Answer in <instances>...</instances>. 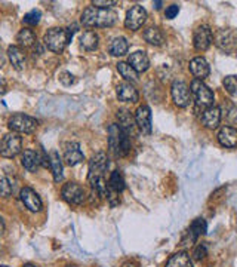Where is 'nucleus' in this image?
Returning <instances> with one entry per match:
<instances>
[{
	"label": "nucleus",
	"mask_w": 237,
	"mask_h": 267,
	"mask_svg": "<svg viewBox=\"0 0 237 267\" xmlns=\"http://www.w3.org/2000/svg\"><path fill=\"white\" fill-rule=\"evenodd\" d=\"M109 168V158L104 152L95 153L89 160V174L88 181L94 190V193L100 195L101 198L107 193V181L104 178V172Z\"/></svg>",
	"instance_id": "obj_1"
},
{
	"label": "nucleus",
	"mask_w": 237,
	"mask_h": 267,
	"mask_svg": "<svg viewBox=\"0 0 237 267\" xmlns=\"http://www.w3.org/2000/svg\"><path fill=\"white\" fill-rule=\"evenodd\" d=\"M116 21H118V13L112 9H98L89 6L82 13V24L85 27L107 28V27H113Z\"/></svg>",
	"instance_id": "obj_2"
},
{
	"label": "nucleus",
	"mask_w": 237,
	"mask_h": 267,
	"mask_svg": "<svg viewBox=\"0 0 237 267\" xmlns=\"http://www.w3.org/2000/svg\"><path fill=\"white\" fill-rule=\"evenodd\" d=\"M109 150L115 158H124L130 152V140L118 123L109 126Z\"/></svg>",
	"instance_id": "obj_3"
},
{
	"label": "nucleus",
	"mask_w": 237,
	"mask_h": 267,
	"mask_svg": "<svg viewBox=\"0 0 237 267\" xmlns=\"http://www.w3.org/2000/svg\"><path fill=\"white\" fill-rule=\"evenodd\" d=\"M71 37H73V31L71 30L62 28V27H54V28H49L45 33L43 43L49 51L61 53L67 48V45L70 43Z\"/></svg>",
	"instance_id": "obj_4"
},
{
	"label": "nucleus",
	"mask_w": 237,
	"mask_h": 267,
	"mask_svg": "<svg viewBox=\"0 0 237 267\" xmlns=\"http://www.w3.org/2000/svg\"><path fill=\"white\" fill-rule=\"evenodd\" d=\"M190 92L196 101V104L199 107H212L215 101V95L212 92V89H209L208 85L203 83V80H191L190 83Z\"/></svg>",
	"instance_id": "obj_5"
},
{
	"label": "nucleus",
	"mask_w": 237,
	"mask_h": 267,
	"mask_svg": "<svg viewBox=\"0 0 237 267\" xmlns=\"http://www.w3.org/2000/svg\"><path fill=\"white\" fill-rule=\"evenodd\" d=\"M7 126L12 129V132H16V134H33L37 129L39 122L31 116L16 113L9 119Z\"/></svg>",
	"instance_id": "obj_6"
},
{
	"label": "nucleus",
	"mask_w": 237,
	"mask_h": 267,
	"mask_svg": "<svg viewBox=\"0 0 237 267\" xmlns=\"http://www.w3.org/2000/svg\"><path fill=\"white\" fill-rule=\"evenodd\" d=\"M61 196L70 205H82L86 199V190L79 183H65L61 189Z\"/></svg>",
	"instance_id": "obj_7"
},
{
	"label": "nucleus",
	"mask_w": 237,
	"mask_h": 267,
	"mask_svg": "<svg viewBox=\"0 0 237 267\" xmlns=\"http://www.w3.org/2000/svg\"><path fill=\"white\" fill-rule=\"evenodd\" d=\"M22 149V138L16 132H10L3 137L0 141V156L6 159H12L16 155H19Z\"/></svg>",
	"instance_id": "obj_8"
},
{
	"label": "nucleus",
	"mask_w": 237,
	"mask_h": 267,
	"mask_svg": "<svg viewBox=\"0 0 237 267\" xmlns=\"http://www.w3.org/2000/svg\"><path fill=\"white\" fill-rule=\"evenodd\" d=\"M147 21V10L139 6V4H133L127 13H126V18H124V27L127 30H132V31H136L139 30Z\"/></svg>",
	"instance_id": "obj_9"
},
{
	"label": "nucleus",
	"mask_w": 237,
	"mask_h": 267,
	"mask_svg": "<svg viewBox=\"0 0 237 267\" xmlns=\"http://www.w3.org/2000/svg\"><path fill=\"white\" fill-rule=\"evenodd\" d=\"M171 95H172V100L178 107L181 108H185V107L190 106L191 103V92H190V88L187 86L185 82L182 80H174L172 86H171Z\"/></svg>",
	"instance_id": "obj_10"
},
{
	"label": "nucleus",
	"mask_w": 237,
	"mask_h": 267,
	"mask_svg": "<svg viewBox=\"0 0 237 267\" xmlns=\"http://www.w3.org/2000/svg\"><path fill=\"white\" fill-rule=\"evenodd\" d=\"M214 42V33L211 27L208 25H200L194 30L193 33V45L197 51H206Z\"/></svg>",
	"instance_id": "obj_11"
},
{
	"label": "nucleus",
	"mask_w": 237,
	"mask_h": 267,
	"mask_svg": "<svg viewBox=\"0 0 237 267\" xmlns=\"http://www.w3.org/2000/svg\"><path fill=\"white\" fill-rule=\"evenodd\" d=\"M19 198L24 204V207L31 211V213H39L42 211L43 208V204H42V199L40 196L31 189V187H24L19 193Z\"/></svg>",
	"instance_id": "obj_12"
},
{
	"label": "nucleus",
	"mask_w": 237,
	"mask_h": 267,
	"mask_svg": "<svg viewBox=\"0 0 237 267\" xmlns=\"http://www.w3.org/2000/svg\"><path fill=\"white\" fill-rule=\"evenodd\" d=\"M208 230V224L203 218H196L191 224H190V229L187 232V235L184 236L182 239V245H193L197 238L200 235H205Z\"/></svg>",
	"instance_id": "obj_13"
},
{
	"label": "nucleus",
	"mask_w": 237,
	"mask_h": 267,
	"mask_svg": "<svg viewBox=\"0 0 237 267\" xmlns=\"http://www.w3.org/2000/svg\"><path fill=\"white\" fill-rule=\"evenodd\" d=\"M64 160L68 166H76L85 160V155L82 153L79 143L71 141L64 146Z\"/></svg>",
	"instance_id": "obj_14"
},
{
	"label": "nucleus",
	"mask_w": 237,
	"mask_h": 267,
	"mask_svg": "<svg viewBox=\"0 0 237 267\" xmlns=\"http://www.w3.org/2000/svg\"><path fill=\"white\" fill-rule=\"evenodd\" d=\"M215 43L223 51L232 52L237 46L236 34L232 30H220L218 34H217V37H215Z\"/></svg>",
	"instance_id": "obj_15"
},
{
	"label": "nucleus",
	"mask_w": 237,
	"mask_h": 267,
	"mask_svg": "<svg viewBox=\"0 0 237 267\" xmlns=\"http://www.w3.org/2000/svg\"><path fill=\"white\" fill-rule=\"evenodd\" d=\"M190 71L197 80H203L209 76L211 68H209L208 61L203 56H196L190 61Z\"/></svg>",
	"instance_id": "obj_16"
},
{
	"label": "nucleus",
	"mask_w": 237,
	"mask_h": 267,
	"mask_svg": "<svg viewBox=\"0 0 237 267\" xmlns=\"http://www.w3.org/2000/svg\"><path fill=\"white\" fill-rule=\"evenodd\" d=\"M135 122L141 132L150 134L151 132V110L148 106H139L135 113Z\"/></svg>",
	"instance_id": "obj_17"
},
{
	"label": "nucleus",
	"mask_w": 237,
	"mask_h": 267,
	"mask_svg": "<svg viewBox=\"0 0 237 267\" xmlns=\"http://www.w3.org/2000/svg\"><path fill=\"white\" fill-rule=\"evenodd\" d=\"M118 98L123 103H136L139 100V94L130 82H121L118 85Z\"/></svg>",
	"instance_id": "obj_18"
},
{
	"label": "nucleus",
	"mask_w": 237,
	"mask_h": 267,
	"mask_svg": "<svg viewBox=\"0 0 237 267\" xmlns=\"http://www.w3.org/2000/svg\"><path fill=\"white\" fill-rule=\"evenodd\" d=\"M127 64L136 71V73H144L150 68V59L147 56V53L144 51H136V52L130 53Z\"/></svg>",
	"instance_id": "obj_19"
},
{
	"label": "nucleus",
	"mask_w": 237,
	"mask_h": 267,
	"mask_svg": "<svg viewBox=\"0 0 237 267\" xmlns=\"http://www.w3.org/2000/svg\"><path fill=\"white\" fill-rule=\"evenodd\" d=\"M217 137H218V143L223 147L235 149L237 146V129L233 126H223Z\"/></svg>",
	"instance_id": "obj_20"
},
{
	"label": "nucleus",
	"mask_w": 237,
	"mask_h": 267,
	"mask_svg": "<svg viewBox=\"0 0 237 267\" xmlns=\"http://www.w3.org/2000/svg\"><path fill=\"white\" fill-rule=\"evenodd\" d=\"M220 122H221V108L220 107L212 106L205 108V111L202 114V123L206 128L215 129V128H218Z\"/></svg>",
	"instance_id": "obj_21"
},
{
	"label": "nucleus",
	"mask_w": 237,
	"mask_h": 267,
	"mask_svg": "<svg viewBox=\"0 0 237 267\" xmlns=\"http://www.w3.org/2000/svg\"><path fill=\"white\" fill-rule=\"evenodd\" d=\"M40 155L31 149L24 150L22 156H21V165L24 166V169H27L28 172H36L40 166Z\"/></svg>",
	"instance_id": "obj_22"
},
{
	"label": "nucleus",
	"mask_w": 237,
	"mask_h": 267,
	"mask_svg": "<svg viewBox=\"0 0 237 267\" xmlns=\"http://www.w3.org/2000/svg\"><path fill=\"white\" fill-rule=\"evenodd\" d=\"M142 37L145 42H148L150 45H154V46H160L165 42V34L159 27H148L147 30H144Z\"/></svg>",
	"instance_id": "obj_23"
},
{
	"label": "nucleus",
	"mask_w": 237,
	"mask_h": 267,
	"mask_svg": "<svg viewBox=\"0 0 237 267\" xmlns=\"http://www.w3.org/2000/svg\"><path fill=\"white\" fill-rule=\"evenodd\" d=\"M7 56L10 59V64L16 68V70H22L24 68V64H25V53L24 51L16 46V45H12L7 48Z\"/></svg>",
	"instance_id": "obj_24"
},
{
	"label": "nucleus",
	"mask_w": 237,
	"mask_h": 267,
	"mask_svg": "<svg viewBox=\"0 0 237 267\" xmlns=\"http://www.w3.org/2000/svg\"><path fill=\"white\" fill-rule=\"evenodd\" d=\"M98 45H100V37H98V34L95 31L89 30V31H85L82 34V37H80V48L83 51H88V52L95 51L98 48Z\"/></svg>",
	"instance_id": "obj_25"
},
{
	"label": "nucleus",
	"mask_w": 237,
	"mask_h": 267,
	"mask_svg": "<svg viewBox=\"0 0 237 267\" xmlns=\"http://www.w3.org/2000/svg\"><path fill=\"white\" fill-rule=\"evenodd\" d=\"M166 267H193V262L188 253L179 251L169 257V260L166 262Z\"/></svg>",
	"instance_id": "obj_26"
},
{
	"label": "nucleus",
	"mask_w": 237,
	"mask_h": 267,
	"mask_svg": "<svg viewBox=\"0 0 237 267\" xmlns=\"http://www.w3.org/2000/svg\"><path fill=\"white\" fill-rule=\"evenodd\" d=\"M16 42L19 45V48H31L36 43V34L33 30L30 28H22L19 30V33L16 34Z\"/></svg>",
	"instance_id": "obj_27"
},
{
	"label": "nucleus",
	"mask_w": 237,
	"mask_h": 267,
	"mask_svg": "<svg viewBox=\"0 0 237 267\" xmlns=\"http://www.w3.org/2000/svg\"><path fill=\"white\" fill-rule=\"evenodd\" d=\"M118 126L126 132V134H129V131H132L133 129V122H135V117L127 111V110H124V108H121V110H118Z\"/></svg>",
	"instance_id": "obj_28"
},
{
	"label": "nucleus",
	"mask_w": 237,
	"mask_h": 267,
	"mask_svg": "<svg viewBox=\"0 0 237 267\" xmlns=\"http://www.w3.org/2000/svg\"><path fill=\"white\" fill-rule=\"evenodd\" d=\"M49 166L52 169L55 183H59L62 180V162H61V158H59L57 150L51 152V155H49Z\"/></svg>",
	"instance_id": "obj_29"
},
{
	"label": "nucleus",
	"mask_w": 237,
	"mask_h": 267,
	"mask_svg": "<svg viewBox=\"0 0 237 267\" xmlns=\"http://www.w3.org/2000/svg\"><path fill=\"white\" fill-rule=\"evenodd\" d=\"M110 53L115 55V56H123L127 53V49H129V43L124 37H116L112 40L110 43Z\"/></svg>",
	"instance_id": "obj_30"
},
{
	"label": "nucleus",
	"mask_w": 237,
	"mask_h": 267,
	"mask_svg": "<svg viewBox=\"0 0 237 267\" xmlns=\"http://www.w3.org/2000/svg\"><path fill=\"white\" fill-rule=\"evenodd\" d=\"M109 187L118 193H121L124 189H126V183H124V178L121 175L120 171H113L110 178H109Z\"/></svg>",
	"instance_id": "obj_31"
},
{
	"label": "nucleus",
	"mask_w": 237,
	"mask_h": 267,
	"mask_svg": "<svg viewBox=\"0 0 237 267\" xmlns=\"http://www.w3.org/2000/svg\"><path fill=\"white\" fill-rule=\"evenodd\" d=\"M118 71L126 82H136L138 80V73L127 62H118Z\"/></svg>",
	"instance_id": "obj_32"
},
{
	"label": "nucleus",
	"mask_w": 237,
	"mask_h": 267,
	"mask_svg": "<svg viewBox=\"0 0 237 267\" xmlns=\"http://www.w3.org/2000/svg\"><path fill=\"white\" fill-rule=\"evenodd\" d=\"M40 18H42L40 10L33 9V10H30V12H27V13L24 15L22 22H24V24H27V25H37V24L40 22Z\"/></svg>",
	"instance_id": "obj_33"
},
{
	"label": "nucleus",
	"mask_w": 237,
	"mask_h": 267,
	"mask_svg": "<svg viewBox=\"0 0 237 267\" xmlns=\"http://www.w3.org/2000/svg\"><path fill=\"white\" fill-rule=\"evenodd\" d=\"M223 85L230 95H237V76H227L223 80Z\"/></svg>",
	"instance_id": "obj_34"
},
{
	"label": "nucleus",
	"mask_w": 237,
	"mask_h": 267,
	"mask_svg": "<svg viewBox=\"0 0 237 267\" xmlns=\"http://www.w3.org/2000/svg\"><path fill=\"white\" fill-rule=\"evenodd\" d=\"M12 195V184L7 180V177L1 175L0 177V196L1 198H9Z\"/></svg>",
	"instance_id": "obj_35"
},
{
	"label": "nucleus",
	"mask_w": 237,
	"mask_h": 267,
	"mask_svg": "<svg viewBox=\"0 0 237 267\" xmlns=\"http://www.w3.org/2000/svg\"><path fill=\"white\" fill-rule=\"evenodd\" d=\"M206 256H208V247H206L205 244H199V245L194 248V251H193V259L197 260V262L203 260Z\"/></svg>",
	"instance_id": "obj_36"
},
{
	"label": "nucleus",
	"mask_w": 237,
	"mask_h": 267,
	"mask_svg": "<svg viewBox=\"0 0 237 267\" xmlns=\"http://www.w3.org/2000/svg\"><path fill=\"white\" fill-rule=\"evenodd\" d=\"M59 82L62 83V85H65V86H71L74 82H76V77L70 73V71H62V73H59Z\"/></svg>",
	"instance_id": "obj_37"
},
{
	"label": "nucleus",
	"mask_w": 237,
	"mask_h": 267,
	"mask_svg": "<svg viewBox=\"0 0 237 267\" xmlns=\"http://www.w3.org/2000/svg\"><path fill=\"white\" fill-rule=\"evenodd\" d=\"M118 192L112 190V189L109 187V184H107V193H106V198L109 199V202H110V205H112L113 208L118 207V204H120V199H118Z\"/></svg>",
	"instance_id": "obj_38"
},
{
	"label": "nucleus",
	"mask_w": 237,
	"mask_h": 267,
	"mask_svg": "<svg viewBox=\"0 0 237 267\" xmlns=\"http://www.w3.org/2000/svg\"><path fill=\"white\" fill-rule=\"evenodd\" d=\"M115 4H118L116 0H94L92 1V6L98 9H110V6H115Z\"/></svg>",
	"instance_id": "obj_39"
},
{
	"label": "nucleus",
	"mask_w": 237,
	"mask_h": 267,
	"mask_svg": "<svg viewBox=\"0 0 237 267\" xmlns=\"http://www.w3.org/2000/svg\"><path fill=\"white\" fill-rule=\"evenodd\" d=\"M178 12H179V6H178V4H171V6L166 7L165 16H166L168 19H174L178 15Z\"/></svg>",
	"instance_id": "obj_40"
},
{
	"label": "nucleus",
	"mask_w": 237,
	"mask_h": 267,
	"mask_svg": "<svg viewBox=\"0 0 237 267\" xmlns=\"http://www.w3.org/2000/svg\"><path fill=\"white\" fill-rule=\"evenodd\" d=\"M227 119L232 122V123H237V107L230 104L227 108Z\"/></svg>",
	"instance_id": "obj_41"
},
{
	"label": "nucleus",
	"mask_w": 237,
	"mask_h": 267,
	"mask_svg": "<svg viewBox=\"0 0 237 267\" xmlns=\"http://www.w3.org/2000/svg\"><path fill=\"white\" fill-rule=\"evenodd\" d=\"M4 65V53L1 51V48H0V68Z\"/></svg>",
	"instance_id": "obj_42"
},
{
	"label": "nucleus",
	"mask_w": 237,
	"mask_h": 267,
	"mask_svg": "<svg viewBox=\"0 0 237 267\" xmlns=\"http://www.w3.org/2000/svg\"><path fill=\"white\" fill-rule=\"evenodd\" d=\"M6 91V86H4V82L3 80H0V94H3Z\"/></svg>",
	"instance_id": "obj_43"
},
{
	"label": "nucleus",
	"mask_w": 237,
	"mask_h": 267,
	"mask_svg": "<svg viewBox=\"0 0 237 267\" xmlns=\"http://www.w3.org/2000/svg\"><path fill=\"white\" fill-rule=\"evenodd\" d=\"M4 232V223H3V220H1V217H0V235Z\"/></svg>",
	"instance_id": "obj_44"
},
{
	"label": "nucleus",
	"mask_w": 237,
	"mask_h": 267,
	"mask_svg": "<svg viewBox=\"0 0 237 267\" xmlns=\"http://www.w3.org/2000/svg\"><path fill=\"white\" fill-rule=\"evenodd\" d=\"M153 4L156 6V9H160V7H162V1H154Z\"/></svg>",
	"instance_id": "obj_45"
},
{
	"label": "nucleus",
	"mask_w": 237,
	"mask_h": 267,
	"mask_svg": "<svg viewBox=\"0 0 237 267\" xmlns=\"http://www.w3.org/2000/svg\"><path fill=\"white\" fill-rule=\"evenodd\" d=\"M22 267H39V266H36V265H33V263H25Z\"/></svg>",
	"instance_id": "obj_46"
},
{
	"label": "nucleus",
	"mask_w": 237,
	"mask_h": 267,
	"mask_svg": "<svg viewBox=\"0 0 237 267\" xmlns=\"http://www.w3.org/2000/svg\"><path fill=\"white\" fill-rule=\"evenodd\" d=\"M123 267H138V266H136V265H130V263H129V265H124Z\"/></svg>",
	"instance_id": "obj_47"
},
{
	"label": "nucleus",
	"mask_w": 237,
	"mask_h": 267,
	"mask_svg": "<svg viewBox=\"0 0 237 267\" xmlns=\"http://www.w3.org/2000/svg\"><path fill=\"white\" fill-rule=\"evenodd\" d=\"M67 267H76V266H67Z\"/></svg>",
	"instance_id": "obj_48"
},
{
	"label": "nucleus",
	"mask_w": 237,
	"mask_h": 267,
	"mask_svg": "<svg viewBox=\"0 0 237 267\" xmlns=\"http://www.w3.org/2000/svg\"><path fill=\"white\" fill-rule=\"evenodd\" d=\"M0 267H7V266H0Z\"/></svg>",
	"instance_id": "obj_49"
}]
</instances>
